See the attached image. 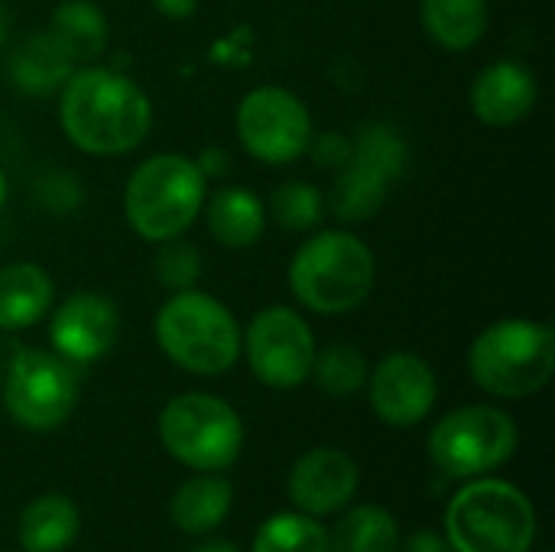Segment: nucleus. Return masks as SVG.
<instances>
[{
  "instance_id": "obj_1",
  "label": "nucleus",
  "mask_w": 555,
  "mask_h": 552,
  "mask_svg": "<svg viewBox=\"0 0 555 552\" xmlns=\"http://www.w3.org/2000/svg\"><path fill=\"white\" fill-rule=\"evenodd\" d=\"M59 120L78 150L117 156L143 143L153 107L130 78L111 68H75L62 85Z\"/></svg>"
},
{
  "instance_id": "obj_2",
  "label": "nucleus",
  "mask_w": 555,
  "mask_h": 552,
  "mask_svg": "<svg viewBox=\"0 0 555 552\" xmlns=\"http://www.w3.org/2000/svg\"><path fill=\"white\" fill-rule=\"evenodd\" d=\"M377 264L371 247L348 231H322L309 238L289 264V290L322 316H341L367 299Z\"/></svg>"
},
{
  "instance_id": "obj_3",
  "label": "nucleus",
  "mask_w": 555,
  "mask_h": 552,
  "mask_svg": "<svg viewBox=\"0 0 555 552\" xmlns=\"http://www.w3.org/2000/svg\"><path fill=\"white\" fill-rule=\"evenodd\" d=\"M446 540L455 552H530L537 508L517 485L478 478L452 498Z\"/></svg>"
},
{
  "instance_id": "obj_4",
  "label": "nucleus",
  "mask_w": 555,
  "mask_h": 552,
  "mask_svg": "<svg viewBox=\"0 0 555 552\" xmlns=\"http://www.w3.org/2000/svg\"><path fill=\"white\" fill-rule=\"evenodd\" d=\"M205 205V172L182 153H159L140 163L124 192L130 228L153 241H172L192 228Z\"/></svg>"
},
{
  "instance_id": "obj_5",
  "label": "nucleus",
  "mask_w": 555,
  "mask_h": 552,
  "mask_svg": "<svg viewBox=\"0 0 555 552\" xmlns=\"http://www.w3.org/2000/svg\"><path fill=\"white\" fill-rule=\"evenodd\" d=\"M468 371L494 397L520 400L540 394L555 371V332L530 319H501L475 338Z\"/></svg>"
},
{
  "instance_id": "obj_6",
  "label": "nucleus",
  "mask_w": 555,
  "mask_h": 552,
  "mask_svg": "<svg viewBox=\"0 0 555 552\" xmlns=\"http://www.w3.org/2000/svg\"><path fill=\"white\" fill-rule=\"evenodd\" d=\"M163 355L192 374H224L241 358V329L228 306L198 290L176 293L156 316Z\"/></svg>"
},
{
  "instance_id": "obj_7",
  "label": "nucleus",
  "mask_w": 555,
  "mask_h": 552,
  "mask_svg": "<svg viewBox=\"0 0 555 552\" xmlns=\"http://www.w3.org/2000/svg\"><path fill=\"white\" fill-rule=\"evenodd\" d=\"M166 452L195 472H224L244 446V423L231 403L211 394L172 397L159 413Z\"/></svg>"
},
{
  "instance_id": "obj_8",
  "label": "nucleus",
  "mask_w": 555,
  "mask_h": 552,
  "mask_svg": "<svg viewBox=\"0 0 555 552\" xmlns=\"http://www.w3.org/2000/svg\"><path fill=\"white\" fill-rule=\"evenodd\" d=\"M517 449V423L498 407H462L439 420L429 455L449 478H481Z\"/></svg>"
},
{
  "instance_id": "obj_9",
  "label": "nucleus",
  "mask_w": 555,
  "mask_h": 552,
  "mask_svg": "<svg viewBox=\"0 0 555 552\" xmlns=\"http://www.w3.org/2000/svg\"><path fill=\"white\" fill-rule=\"evenodd\" d=\"M3 403L10 416L26 429L49 433L62 426L78 403L75 364L39 348L20 351L7 371Z\"/></svg>"
},
{
  "instance_id": "obj_10",
  "label": "nucleus",
  "mask_w": 555,
  "mask_h": 552,
  "mask_svg": "<svg viewBox=\"0 0 555 552\" xmlns=\"http://www.w3.org/2000/svg\"><path fill=\"white\" fill-rule=\"evenodd\" d=\"M237 137L254 159L286 166L309 150L312 117L293 91L257 88L237 107Z\"/></svg>"
},
{
  "instance_id": "obj_11",
  "label": "nucleus",
  "mask_w": 555,
  "mask_h": 552,
  "mask_svg": "<svg viewBox=\"0 0 555 552\" xmlns=\"http://www.w3.org/2000/svg\"><path fill=\"white\" fill-rule=\"evenodd\" d=\"M247 364L254 377L267 387L289 390L312 374L315 338L302 316L289 306L260 309L247 325Z\"/></svg>"
},
{
  "instance_id": "obj_12",
  "label": "nucleus",
  "mask_w": 555,
  "mask_h": 552,
  "mask_svg": "<svg viewBox=\"0 0 555 552\" xmlns=\"http://www.w3.org/2000/svg\"><path fill=\"white\" fill-rule=\"evenodd\" d=\"M436 403L433 368L410 351H397L374 368L371 407L387 426H416Z\"/></svg>"
},
{
  "instance_id": "obj_13",
  "label": "nucleus",
  "mask_w": 555,
  "mask_h": 552,
  "mask_svg": "<svg viewBox=\"0 0 555 552\" xmlns=\"http://www.w3.org/2000/svg\"><path fill=\"white\" fill-rule=\"evenodd\" d=\"M120 332L117 306L98 293L68 296L52 316V348L68 364H91L104 358Z\"/></svg>"
},
{
  "instance_id": "obj_14",
  "label": "nucleus",
  "mask_w": 555,
  "mask_h": 552,
  "mask_svg": "<svg viewBox=\"0 0 555 552\" xmlns=\"http://www.w3.org/2000/svg\"><path fill=\"white\" fill-rule=\"evenodd\" d=\"M289 501L309 517H328L348 508L358 491V465L341 449H312L289 472Z\"/></svg>"
},
{
  "instance_id": "obj_15",
  "label": "nucleus",
  "mask_w": 555,
  "mask_h": 552,
  "mask_svg": "<svg viewBox=\"0 0 555 552\" xmlns=\"http://www.w3.org/2000/svg\"><path fill=\"white\" fill-rule=\"evenodd\" d=\"M537 104V75L520 62H494L472 85V111L491 127L524 120Z\"/></svg>"
},
{
  "instance_id": "obj_16",
  "label": "nucleus",
  "mask_w": 555,
  "mask_h": 552,
  "mask_svg": "<svg viewBox=\"0 0 555 552\" xmlns=\"http://www.w3.org/2000/svg\"><path fill=\"white\" fill-rule=\"evenodd\" d=\"M52 306V280L36 264H10L0 270V329L20 332L36 325Z\"/></svg>"
},
{
  "instance_id": "obj_17",
  "label": "nucleus",
  "mask_w": 555,
  "mask_h": 552,
  "mask_svg": "<svg viewBox=\"0 0 555 552\" xmlns=\"http://www.w3.org/2000/svg\"><path fill=\"white\" fill-rule=\"evenodd\" d=\"M72 72H75V62L55 42L49 29L26 36L10 55V78L26 94H49L62 88Z\"/></svg>"
},
{
  "instance_id": "obj_18",
  "label": "nucleus",
  "mask_w": 555,
  "mask_h": 552,
  "mask_svg": "<svg viewBox=\"0 0 555 552\" xmlns=\"http://www.w3.org/2000/svg\"><path fill=\"white\" fill-rule=\"evenodd\" d=\"M231 501H234L231 485L224 478H215L211 472H205V475L179 485V491L169 501V517L182 534L205 537V534L218 530V524H224Z\"/></svg>"
},
{
  "instance_id": "obj_19",
  "label": "nucleus",
  "mask_w": 555,
  "mask_h": 552,
  "mask_svg": "<svg viewBox=\"0 0 555 552\" xmlns=\"http://www.w3.org/2000/svg\"><path fill=\"white\" fill-rule=\"evenodd\" d=\"M208 218V231L218 244L224 247H250L260 241L263 228H267V208L263 202L237 185L218 189L205 208Z\"/></svg>"
},
{
  "instance_id": "obj_20",
  "label": "nucleus",
  "mask_w": 555,
  "mask_h": 552,
  "mask_svg": "<svg viewBox=\"0 0 555 552\" xmlns=\"http://www.w3.org/2000/svg\"><path fill=\"white\" fill-rule=\"evenodd\" d=\"M81 514L65 495L36 498L20 517V547L26 552H62L75 543Z\"/></svg>"
},
{
  "instance_id": "obj_21",
  "label": "nucleus",
  "mask_w": 555,
  "mask_h": 552,
  "mask_svg": "<svg viewBox=\"0 0 555 552\" xmlns=\"http://www.w3.org/2000/svg\"><path fill=\"white\" fill-rule=\"evenodd\" d=\"M49 33L75 65L85 59H98L107 46V20L91 0H62L52 10Z\"/></svg>"
},
{
  "instance_id": "obj_22",
  "label": "nucleus",
  "mask_w": 555,
  "mask_h": 552,
  "mask_svg": "<svg viewBox=\"0 0 555 552\" xmlns=\"http://www.w3.org/2000/svg\"><path fill=\"white\" fill-rule=\"evenodd\" d=\"M426 33L452 49H472L488 29V0H423Z\"/></svg>"
},
{
  "instance_id": "obj_23",
  "label": "nucleus",
  "mask_w": 555,
  "mask_h": 552,
  "mask_svg": "<svg viewBox=\"0 0 555 552\" xmlns=\"http://www.w3.org/2000/svg\"><path fill=\"white\" fill-rule=\"evenodd\" d=\"M328 552H400V527L377 504L354 508L328 534Z\"/></svg>"
},
{
  "instance_id": "obj_24",
  "label": "nucleus",
  "mask_w": 555,
  "mask_h": 552,
  "mask_svg": "<svg viewBox=\"0 0 555 552\" xmlns=\"http://www.w3.org/2000/svg\"><path fill=\"white\" fill-rule=\"evenodd\" d=\"M390 192V179L374 172L371 166H361L354 159H348V166H341V176L332 189V208L341 221H367L374 218Z\"/></svg>"
},
{
  "instance_id": "obj_25",
  "label": "nucleus",
  "mask_w": 555,
  "mask_h": 552,
  "mask_svg": "<svg viewBox=\"0 0 555 552\" xmlns=\"http://www.w3.org/2000/svg\"><path fill=\"white\" fill-rule=\"evenodd\" d=\"M254 552H328V534L309 514H276L260 524Z\"/></svg>"
},
{
  "instance_id": "obj_26",
  "label": "nucleus",
  "mask_w": 555,
  "mask_h": 552,
  "mask_svg": "<svg viewBox=\"0 0 555 552\" xmlns=\"http://www.w3.org/2000/svg\"><path fill=\"white\" fill-rule=\"evenodd\" d=\"M351 159L361 166H371L374 172L387 176L390 182L406 169L410 146L403 133L390 124H367L361 127V137L351 143Z\"/></svg>"
},
{
  "instance_id": "obj_27",
  "label": "nucleus",
  "mask_w": 555,
  "mask_h": 552,
  "mask_svg": "<svg viewBox=\"0 0 555 552\" xmlns=\"http://www.w3.org/2000/svg\"><path fill=\"white\" fill-rule=\"evenodd\" d=\"M315 384L332 397H351L367 384V358L354 345H328L322 355L315 351L312 361Z\"/></svg>"
},
{
  "instance_id": "obj_28",
  "label": "nucleus",
  "mask_w": 555,
  "mask_h": 552,
  "mask_svg": "<svg viewBox=\"0 0 555 552\" xmlns=\"http://www.w3.org/2000/svg\"><path fill=\"white\" fill-rule=\"evenodd\" d=\"M270 211L286 231H309L322 218V195L309 182H286L273 192Z\"/></svg>"
},
{
  "instance_id": "obj_29",
  "label": "nucleus",
  "mask_w": 555,
  "mask_h": 552,
  "mask_svg": "<svg viewBox=\"0 0 555 552\" xmlns=\"http://www.w3.org/2000/svg\"><path fill=\"white\" fill-rule=\"evenodd\" d=\"M163 244L166 247L156 257V277H159V283L169 286V290H176V293L192 290L195 280H198V273H202L198 251L189 247V244H182V241H176V238L172 241H163Z\"/></svg>"
},
{
  "instance_id": "obj_30",
  "label": "nucleus",
  "mask_w": 555,
  "mask_h": 552,
  "mask_svg": "<svg viewBox=\"0 0 555 552\" xmlns=\"http://www.w3.org/2000/svg\"><path fill=\"white\" fill-rule=\"evenodd\" d=\"M309 150H312L315 163L325 169L348 166V159H351V140H345L341 133H322L319 140H309Z\"/></svg>"
},
{
  "instance_id": "obj_31",
  "label": "nucleus",
  "mask_w": 555,
  "mask_h": 552,
  "mask_svg": "<svg viewBox=\"0 0 555 552\" xmlns=\"http://www.w3.org/2000/svg\"><path fill=\"white\" fill-rule=\"evenodd\" d=\"M403 552H455V550L449 547V540H446V537H439V534H433V530H416V534L406 540Z\"/></svg>"
},
{
  "instance_id": "obj_32",
  "label": "nucleus",
  "mask_w": 555,
  "mask_h": 552,
  "mask_svg": "<svg viewBox=\"0 0 555 552\" xmlns=\"http://www.w3.org/2000/svg\"><path fill=\"white\" fill-rule=\"evenodd\" d=\"M153 7L163 13V16H172V20H185L195 13L198 0H153Z\"/></svg>"
},
{
  "instance_id": "obj_33",
  "label": "nucleus",
  "mask_w": 555,
  "mask_h": 552,
  "mask_svg": "<svg viewBox=\"0 0 555 552\" xmlns=\"http://www.w3.org/2000/svg\"><path fill=\"white\" fill-rule=\"evenodd\" d=\"M192 552H241L234 543H228V540H205V543H198Z\"/></svg>"
},
{
  "instance_id": "obj_34",
  "label": "nucleus",
  "mask_w": 555,
  "mask_h": 552,
  "mask_svg": "<svg viewBox=\"0 0 555 552\" xmlns=\"http://www.w3.org/2000/svg\"><path fill=\"white\" fill-rule=\"evenodd\" d=\"M7 36H10V10H7V3L0 0V49L7 46Z\"/></svg>"
},
{
  "instance_id": "obj_35",
  "label": "nucleus",
  "mask_w": 555,
  "mask_h": 552,
  "mask_svg": "<svg viewBox=\"0 0 555 552\" xmlns=\"http://www.w3.org/2000/svg\"><path fill=\"white\" fill-rule=\"evenodd\" d=\"M3 202H7V176L0 172V208H3Z\"/></svg>"
}]
</instances>
